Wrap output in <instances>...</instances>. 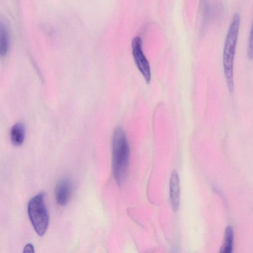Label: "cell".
Masks as SVG:
<instances>
[{"instance_id": "cell-5", "label": "cell", "mask_w": 253, "mask_h": 253, "mask_svg": "<svg viewBox=\"0 0 253 253\" xmlns=\"http://www.w3.org/2000/svg\"><path fill=\"white\" fill-rule=\"evenodd\" d=\"M73 191V186L71 181L66 178L60 180L57 184L55 190V197L57 203L60 206H65L70 200Z\"/></svg>"}, {"instance_id": "cell-6", "label": "cell", "mask_w": 253, "mask_h": 253, "mask_svg": "<svg viewBox=\"0 0 253 253\" xmlns=\"http://www.w3.org/2000/svg\"><path fill=\"white\" fill-rule=\"evenodd\" d=\"M169 197L173 211H177L180 204V186L177 172L173 170L169 181Z\"/></svg>"}, {"instance_id": "cell-7", "label": "cell", "mask_w": 253, "mask_h": 253, "mask_svg": "<svg viewBox=\"0 0 253 253\" xmlns=\"http://www.w3.org/2000/svg\"><path fill=\"white\" fill-rule=\"evenodd\" d=\"M26 134L25 127L22 123L15 124L11 128L10 137L12 143L15 146H20L23 144Z\"/></svg>"}, {"instance_id": "cell-2", "label": "cell", "mask_w": 253, "mask_h": 253, "mask_svg": "<svg viewBox=\"0 0 253 253\" xmlns=\"http://www.w3.org/2000/svg\"><path fill=\"white\" fill-rule=\"evenodd\" d=\"M240 26V16L235 14L226 36L223 51L222 62L227 85L230 93L234 91V62Z\"/></svg>"}, {"instance_id": "cell-11", "label": "cell", "mask_w": 253, "mask_h": 253, "mask_svg": "<svg viewBox=\"0 0 253 253\" xmlns=\"http://www.w3.org/2000/svg\"><path fill=\"white\" fill-rule=\"evenodd\" d=\"M34 248L32 244H27L24 248V253H34Z\"/></svg>"}, {"instance_id": "cell-9", "label": "cell", "mask_w": 253, "mask_h": 253, "mask_svg": "<svg viewBox=\"0 0 253 253\" xmlns=\"http://www.w3.org/2000/svg\"><path fill=\"white\" fill-rule=\"evenodd\" d=\"M233 231L230 226H228L225 230L224 243L220 249V252L223 253L231 252L233 249Z\"/></svg>"}, {"instance_id": "cell-10", "label": "cell", "mask_w": 253, "mask_h": 253, "mask_svg": "<svg viewBox=\"0 0 253 253\" xmlns=\"http://www.w3.org/2000/svg\"><path fill=\"white\" fill-rule=\"evenodd\" d=\"M247 55L249 59H253V19L249 36Z\"/></svg>"}, {"instance_id": "cell-3", "label": "cell", "mask_w": 253, "mask_h": 253, "mask_svg": "<svg viewBox=\"0 0 253 253\" xmlns=\"http://www.w3.org/2000/svg\"><path fill=\"white\" fill-rule=\"evenodd\" d=\"M28 214L36 233L43 235L48 226L49 216L45 203V194L41 192L29 201L27 207Z\"/></svg>"}, {"instance_id": "cell-4", "label": "cell", "mask_w": 253, "mask_h": 253, "mask_svg": "<svg viewBox=\"0 0 253 253\" xmlns=\"http://www.w3.org/2000/svg\"><path fill=\"white\" fill-rule=\"evenodd\" d=\"M132 52L135 64L146 82L151 80V71L149 63L142 49L141 39L139 36L134 37L131 42Z\"/></svg>"}, {"instance_id": "cell-1", "label": "cell", "mask_w": 253, "mask_h": 253, "mask_svg": "<svg viewBox=\"0 0 253 253\" xmlns=\"http://www.w3.org/2000/svg\"><path fill=\"white\" fill-rule=\"evenodd\" d=\"M129 147L126 133L120 127L114 131L112 137V172L119 186L124 181L127 174Z\"/></svg>"}, {"instance_id": "cell-8", "label": "cell", "mask_w": 253, "mask_h": 253, "mask_svg": "<svg viewBox=\"0 0 253 253\" xmlns=\"http://www.w3.org/2000/svg\"><path fill=\"white\" fill-rule=\"evenodd\" d=\"M9 48V32L4 22H1L0 25V54L1 56H5L8 53Z\"/></svg>"}]
</instances>
